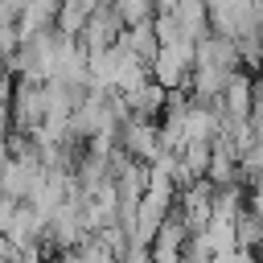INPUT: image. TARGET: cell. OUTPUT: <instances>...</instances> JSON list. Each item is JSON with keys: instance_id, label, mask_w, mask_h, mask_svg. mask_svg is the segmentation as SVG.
<instances>
[{"instance_id": "3", "label": "cell", "mask_w": 263, "mask_h": 263, "mask_svg": "<svg viewBox=\"0 0 263 263\" xmlns=\"http://www.w3.org/2000/svg\"><path fill=\"white\" fill-rule=\"evenodd\" d=\"M119 144L132 160L140 164H152L160 152H164V140H160V119H127L119 127Z\"/></svg>"}, {"instance_id": "9", "label": "cell", "mask_w": 263, "mask_h": 263, "mask_svg": "<svg viewBox=\"0 0 263 263\" xmlns=\"http://www.w3.org/2000/svg\"><path fill=\"white\" fill-rule=\"evenodd\" d=\"M0 8H4V12L12 16V21H16V16H21L25 8H29V0H0Z\"/></svg>"}, {"instance_id": "5", "label": "cell", "mask_w": 263, "mask_h": 263, "mask_svg": "<svg viewBox=\"0 0 263 263\" xmlns=\"http://www.w3.org/2000/svg\"><path fill=\"white\" fill-rule=\"evenodd\" d=\"M189 226L177 218V210L164 218V226L152 234V242H148V259L152 263H185V242H189Z\"/></svg>"}, {"instance_id": "13", "label": "cell", "mask_w": 263, "mask_h": 263, "mask_svg": "<svg viewBox=\"0 0 263 263\" xmlns=\"http://www.w3.org/2000/svg\"><path fill=\"white\" fill-rule=\"evenodd\" d=\"M152 4H156V12H168V8H177L181 0H152Z\"/></svg>"}, {"instance_id": "12", "label": "cell", "mask_w": 263, "mask_h": 263, "mask_svg": "<svg viewBox=\"0 0 263 263\" xmlns=\"http://www.w3.org/2000/svg\"><path fill=\"white\" fill-rule=\"evenodd\" d=\"M8 160H12V156H8V136H0V168H4Z\"/></svg>"}, {"instance_id": "6", "label": "cell", "mask_w": 263, "mask_h": 263, "mask_svg": "<svg viewBox=\"0 0 263 263\" xmlns=\"http://www.w3.org/2000/svg\"><path fill=\"white\" fill-rule=\"evenodd\" d=\"M173 12V21H177V29H181V37L185 41H205L210 37V8H205V0H181L177 8H168Z\"/></svg>"}, {"instance_id": "11", "label": "cell", "mask_w": 263, "mask_h": 263, "mask_svg": "<svg viewBox=\"0 0 263 263\" xmlns=\"http://www.w3.org/2000/svg\"><path fill=\"white\" fill-rule=\"evenodd\" d=\"M8 127H12V111H8V103L0 99V136H8Z\"/></svg>"}, {"instance_id": "4", "label": "cell", "mask_w": 263, "mask_h": 263, "mask_svg": "<svg viewBox=\"0 0 263 263\" xmlns=\"http://www.w3.org/2000/svg\"><path fill=\"white\" fill-rule=\"evenodd\" d=\"M177 218L189 226V230H201L210 218H214V185L201 177V181H193V185H185L181 193H177Z\"/></svg>"}, {"instance_id": "7", "label": "cell", "mask_w": 263, "mask_h": 263, "mask_svg": "<svg viewBox=\"0 0 263 263\" xmlns=\"http://www.w3.org/2000/svg\"><path fill=\"white\" fill-rule=\"evenodd\" d=\"M119 45L136 58V62H144V66H152V58L160 53V37H156V29H152V21H140V25H127L123 33H119Z\"/></svg>"}, {"instance_id": "2", "label": "cell", "mask_w": 263, "mask_h": 263, "mask_svg": "<svg viewBox=\"0 0 263 263\" xmlns=\"http://www.w3.org/2000/svg\"><path fill=\"white\" fill-rule=\"evenodd\" d=\"M127 25H123V16H119V8L111 4V0H103L90 16H86V25H82V33H78V45L86 49V53H99V49H111L115 41H119V33H123Z\"/></svg>"}, {"instance_id": "10", "label": "cell", "mask_w": 263, "mask_h": 263, "mask_svg": "<svg viewBox=\"0 0 263 263\" xmlns=\"http://www.w3.org/2000/svg\"><path fill=\"white\" fill-rule=\"evenodd\" d=\"M251 210L255 214H263V177L255 181V189H251Z\"/></svg>"}, {"instance_id": "1", "label": "cell", "mask_w": 263, "mask_h": 263, "mask_svg": "<svg viewBox=\"0 0 263 263\" xmlns=\"http://www.w3.org/2000/svg\"><path fill=\"white\" fill-rule=\"evenodd\" d=\"M8 111H12V127L16 132H37L45 123V82L16 78L12 99H8Z\"/></svg>"}, {"instance_id": "8", "label": "cell", "mask_w": 263, "mask_h": 263, "mask_svg": "<svg viewBox=\"0 0 263 263\" xmlns=\"http://www.w3.org/2000/svg\"><path fill=\"white\" fill-rule=\"evenodd\" d=\"M164 90L156 86V82H144V86H136L132 95H123V103H127V119H160V111H164Z\"/></svg>"}]
</instances>
